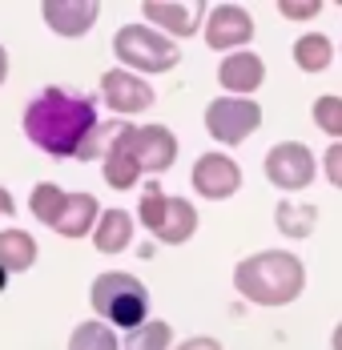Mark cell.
Wrapping results in <instances>:
<instances>
[{"label":"cell","instance_id":"obj_1","mask_svg":"<svg viewBox=\"0 0 342 350\" xmlns=\"http://www.w3.org/2000/svg\"><path fill=\"white\" fill-rule=\"evenodd\" d=\"M97 129V105L85 93L73 89H44L36 93L25 109V137L33 141L40 153L53 157H77L85 141Z\"/></svg>","mask_w":342,"mask_h":350},{"label":"cell","instance_id":"obj_2","mask_svg":"<svg viewBox=\"0 0 342 350\" xmlns=\"http://www.w3.org/2000/svg\"><path fill=\"white\" fill-rule=\"evenodd\" d=\"M234 290L254 306H290L306 290V266L290 250H258L234 266Z\"/></svg>","mask_w":342,"mask_h":350},{"label":"cell","instance_id":"obj_3","mask_svg":"<svg viewBox=\"0 0 342 350\" xmlns=\"http://www.w3.org/2000/svg\"><path fill=\"white\" fill-rule=\"evenodd\" d=\"M89 302H93V314L117 326V330H137L149 322V290L145 282L125 274V270H109L101 278H93L89 286Z\"/></svg>","mask_w":342,"mask_h":350},{"label":"cell","instance_id":"obj_4","mask_svg":"<svg viewBox=\"0 0 342 350\" xmlns=\"http://www.w3.org/2000/svg\"><path fill=\"white\" fill-rule=\"evenodd\" d=\"M113 53L121 61V69L129 72H170L181 61V44L166 36L161 29L133 21V25H121L113 36Z\"/></svg>","mask_w":342,"mask_h":350},{"label":"cell","instance_id":"obj_5","mask_svg":"<svg viewBox=\"0 0 342 350\" xmlns=\"http://www.w3.org/2000/svg\"><path fill=\"white\" fill-rule=\"evenodd\" d=\"M137 217L149 234H157V242L166 245H185L198 234V210L185 198H170L157 181L145 185V198L137 206Z\"/></svg>","mask_w":342,"mask_h":350},{"label":"cell","instance_id":"obj_6","mask_svg":"<svg viewBox=\"0 0 342 350\" xmlns=\"http://www.w3.org/2000/svg\"><path fill=\"white\" fill-rule=\"evenodd\" d=\"M262 125V105L250 97H213L205 105V129L222 145H241Z\"/></svg>","mask_w":342,"mask_h":350},{"label":"cell","instance_id":"obj_7","mask_svg":"<svg viewBox=\"0 0 342 350\" xmlns=\"http://www.w3.org/2000/svg\"><path fill=\"white\" fill-rule=\"evenodd\" d=\"M318 177V161L302 141H282L266 153V181L294 193V189H306L310 181Z\"/></svg>","mask_w":342,"mask_h":350},{"label":"cell","instance_id":"obj_8","mask_svg":"<svg viewBox=\"0 0 342 350\" xmlns=\"http://www.w3.org/2000/svg\"><path fill=\"white\" fill-rule=\"evenodd\" d=\"M101 101L113 109V113H121V117H133V113L153 105L157 93H153V85H149L145 77H137V72L109 69V72H101Z\"/></svg>","mask_w":342,"mask_h":350},{"label":"cell","instance_id":"obj_9","mask_svg":"<svg viewBox=\"0 0 342 350\" xmlns=\"http://www.w3.org/2000/svg\"><path fill=\"white\" fill-rule=\"evenodd\" d=\"M194 189L205 202H226L241 189V170L230 153H202L194 161Z\"/></svg>","mask_w":342,"mask_h":350},{"label":"cell","instance_id":"obj_10","mask_svg":"<svg viewBox=\"0 0 342 350\" xmlns=\"http://www.w3.org/2000/svg\"><path fill=\"white\" fill-rule=\"evenodd\" d=\"M254 40V16L241 4H218L205 21V44L218 53H241Z\"/></svg>","mask_w":342,"mask_h":350},{"label":"cell","instance_id":"obj_11","mask_svg":"<svg viewBox=\"0 0 342 350\" xmlns=\"http://www.w3.org/2000/svg\"><path fill=\"white\" fill-rule=\"evenodd\" d=\"M145 12V25L161 29L166 36L181 40V36H194L202 29V16H205V4L202 0H189V4H173V0H145L141 4Z\"/></svg>","mask_w":342,"mask_h":350},{"label":"cell","instance_id":"obj_12","mask_svg":"<svg viewBox=\"0 0 342 350\" xmlns=\"http://www.w3.org/2000/svg\"><path fill=\"white\" fill-rule=\"evenodd\" d=\"M133 133H137V125L121 121L117 137L109 141V149H105L101 161H105V185L109 189H133L141 181V165L133 157Z\"/></svg>","mask_w":342,"mask_h":350},{"label":"cell","instance_id":"obj_13","mask_svg":"<svg viewBox=\"0 0 342 350\" xmlns=\"http://www.w3.org/2000/svg\"><path fill=\"white\" fill-rule=\"evenodd\" d=\"M262 81H266V61L258 53H250V49L230 53L218 65V85L226 89V97H250V93L262 89Z\"/></svg>","mask_w":342,"mask_h":350},{"label":"cell","instance_id":"obj_14","mask_svg":"<svg viewBox=\"0 0 342 350\" xmlns=\"http://www.w3.org/2000/svg\"><path fill=\"white\" fill-rule=\"evenodd\" d=\"M133 157H137V165H141V174H166L177 161V137L166 125H137Z\"/></svg>","mask_w":342,"mask_h":350},{"label":"cell","instance_id":"obj_15","mask_svg":"<svg viewBox=\"0 0 342 350\" xmlns=\"http://www.w3.org/2000/svg\"><path fill=\"white\" fill-rule=\"evenodd\" d=\"M40 16L57 36H81L97 25L101 4H93V0H44Z\"/></svg>","mask_w":342,"mask_h":350},{"label":"cell","instance_id":"obj_16","mask_svg":"<svg viewBox=\"0 0 342 350\" xmlns=\"http://www.w3.org/2000/svg\"><path fill=\"white\" fill-rule=\"evenodd\" d=\"M97 221H101V206H97L93 193H65L53 230H57L61 238H81V234H93Z\"/></svg>","mask_w":342,"mask_h":350},{"label":"cell","instance_id":"obj_17","mask_svg":"<svg viewBox=\"0 0 342 350\" xmlns=\"http://www.w3.org/2000/svg\"><path fill=\"white\" fill-rule=\"evenodd\" d=\"M36 266V238L25 234L21 226L0 230V270L4 274H25Z\"/></svg>","mask_w":342,"mask_h":350},{"label":"cell","instance_id":"obj_18","mask_svg":"<svg viewBox=\"0 0 342 350\" xmlns=\"http://www.w3.org/2000/svg\"><path fill=\"white\" fill-rule=\"evenodd\" d=\"M129 242H133V217L125 210H105L93 230V245L101 254H121V250H129Z\"/></svg>","mask_w":342,"mask_h":350},{"label":"cell","instance_id":"obj_19","mask_svg":"<svg viewBox=\"0 0 342 350\" xmlns=\"http://www.w3.org/2000/svg\"><path fill=\"white\" fill-rule=\"evenodd\" d=\"M274 221H278V234H286V238H310L314 226H318V206H306V202H278Z\"/></svg>","mask_w":342,"mask_h":350},{"label":"cell","instance_id":"obj_20","mask_svg":"<svg viewBox=\"0 0 342 350\" xmlns=\"http://www.w3.org/2000/svg\"><path fill=\"white\" fill-rule=\"evenodd\" d=\"M330 61H334V44H330V36L322 33H306L294 40V65L302 72H326L330 69Z\"/></svg>","mask_w":342,"mask_h":350},{"label":"cell","instance_id":"obj_21","mask_svg":"<svg viewBox=\"0 0 342 350\" xmlns=\"http://www.w3.org/2000/svg\"><path fill=\"white\" fill-rule=\"evenodd\" d=\"M68 350H121V347H117V334H113L109 322H101V318H85V322L73 326Z\"/></svg>","mask_w":342,"mask_h":350},{"label":"cell","instance_id":"obj_22","mask_svg":"<svg viewBox=\"0 0 342 350\" xmlns=\"http://www.w3.org/2000/svg\"><path fill=\"white\" fill-rule=\"evenodd\" d=\"M170 342H173L170 322H161V318H149L145 326L129 330V338H125V350H170Z\"/></svg>","mask_w":342,"mask_h":350},{"label":"cell","instance_id":"obj_23","mask_svg":"<svg viewBox=\"0 0 342 350\" xmlns=\"http://www.w3.org/2000/svg\"><path fill=\"white\" fill-rule=\"evenodd\" d=\"M61 202H65V189H61V185H53V181H40V185L33 189V198H29V210H33L36 221L53 226V221H57V213H61Z\"/></svg>","mask_w":342,"mask_h":350},{"label":"cell","instance_id":"obj_24","mask_svg":"<svg viewBox=\"0 0 342 350\" xmlns=\"http://www.w3.org/2000/svg\"><path fill=\"white\" fill-rule=\"evenodd\" d=\"M310 113H314V125H318L326 137H342V97H339V93L318 97Z\"/></svg>","mask_w":342,"mask_h":350},{"label":"cell","instance_id":"obj_25","mask_svg":"<svg viewBox=\"0 0 342 350\" xmlns=\"http://www.w3.org/2000/svg\"><path fill=\"white\" fill-rule=\"evenodd\" d=\"M117 129H121V121H109V125H97L93 129V137L85 141V149L77 153L81 161H93V157H105V149H109V141L117 137Z\"/></svg>","mask_w":342,"mask_h":350},{"label":"cell","instance_id":"obj_26","mask_svg":"<svg viewBox=\"0 0 342 350\" xmlns=\"http://www.w3.org/2000/svg\"><path fill=\"white\" fill-rule=\"evenodd\" d=\"M286 21H314L322 12V0H278L274 4Z\"/></svg>","mask_w":342,"mask_h":350},{"label":"cell","instance_id":"obj_27","mask_svg":"<svg viewBox=\"0 0 342 350\" xmlns=\"http://www.w3.org/2000/svg\"><path fill=\"white\" fill-rule=\"evenodd\" d=\"M322 170H326V181L342 189V141H334L326 153H322Z\"/></svg>","mask_w":342,"mask_h":350},{"label":"cell","instance_id":"obj_28","mask_svg":"<svg viewBox=\"0 0 342 350\" xmlns=\"http://www.w3.org/2000/svg\"><path fill=\"white\" fill-rule=\"evenodd\" d=\"M177 350H222V342H218V338H209V334H198V338L177 342Z\"/></svg>","mask_w":342,"mask_h":350},{"label":"cell","instance_id":"obj_29","mask_svg":"<svg viewBox=\"0 0 342 350\" xmlns=\"http://www.w3.org/2000/svg\"><path fill=\"white\" fill-rule=\"evenodd\" d=\"M12 213H16V202H12V193L0 185V217H12Z\"/></svg>","mask_w":342,"mask_h":350},{"label":"cell","instance_id":"obj_30","mask_svg":"<svg viewBox=\"0 0 342 350\" xmlns=\"http://www.w3.org/2000/svg\"><path fill=\"white\" fill-rule=\"evenodd\" d=\"M4 77H8V53H4V44H0V85H4Z\"/></svg>","mask_w":342,"mask_h":350},{"label":"cell","instance_id":"obj_31","mask_svg":"<svg viewBox=\"0 0 342 350\" xmlns=\"http://www.w3.org/2000/svg\"><path fill=\"white\" fill-rule=\"evenodd\" d=\"M330 347H334V350H342V322L334 326V334H330Z\"/></svg>","mask_w":342,"mask_h":350},{"label":"cell","instance_id":"obj_32","mask_svg":"<svg viewBox=\"0 0 342 350\" xmlns=\"http://www.w3.org/2000/svg\"><path fill=\"white\" fill-rule=\"evenodd\" d=\"M4 282H8V274H4V270H0V290H4Z\"/></svg>","mask_w":342,"mask_h":350}]
</instances>
